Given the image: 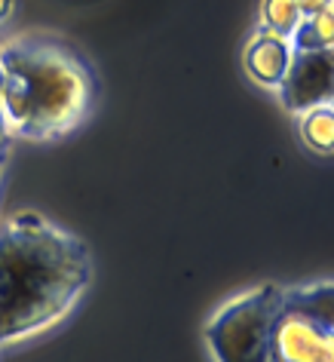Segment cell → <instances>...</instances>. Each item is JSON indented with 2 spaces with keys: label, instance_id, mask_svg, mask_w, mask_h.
Segmentation results:
<instances>
[{
  "label": "cell",
  "instance_id": "obj_1",
  "mask_svg": "<svg viewBox=\"0 0 334 362\" xmlns=\"http://www.w3.org/2000/svg\"><path fill=\"white\" fill-rule=\"evenodd\" d=\"M93 283L86 240L22 209L0 221V344L59 325Z\"/></svg>",
  "mask_w": 334,
  "mask_h": 362
},
{
  "label": "cell",
  "instance_id": "obj_2",
  "mask_svg": "<svg viewBox=\"0 0 334 362\" xmlns=\"http://www.w3.org/2000/svg\"><path fill=\"white\" fill-rule=\"evenodd\" d=\"M0 71L10 139H65L93 117L98 105L93 62L59 34L31 31L0 43Z\"/></svg>",
  "mask_w": 334,
  "mask_h": 362
},
{
  "label": "cell",
  "instance_id": "obj_3",
  "mask_svg": "<svg viewBox=\"0 0 334 362\" xmlns=\"http://www.w3.org/2000/svg\"><path fill=\"white\" fill-rule=\"evenodd\" d=\"M285 288L261 283L230 298L205 322L203 338L215 362H279L273 350V325Z\"/></svg>",
  "mask_w": 334,
  "mask_h": 362
},
{
  "label": "cell",
  "instance_id": "obj_4",
  "mask_svg": "<svg viewBox=\"0 0 334 362\" xmlns=\"http://www.w3.org/2000/svg\"><path fill=\"white\" fill-rule=\"evenodd\" d=\"M279 102L285 111L304 114L316 105L334 102V49H294L282 83Z\"/></svg>",
  "mask_w": 334,
  "mask_h": 362
},
{
  "label": "cell",
  "instance_id": "obj_5",
  "mask_svg": "<svg viewBox=\"0 0 334 362\" xmlns=\"http://www.w3.org/2000/svg\"><path fill=\"white\" fill-rule=\"evenodd\" d=\"M273 350L279 362H334V329L288 304L282 295L273 325Z\"/></svg>",
  "mask_w": 334,
  "mask_h": 362
},
{
  "label": "cell",
  "instance_id": "obj_6",
  "mask_svg": "<svg viewBox=\"0 0 334 362\" xmlns=\"http://www.w3.org/2000/svg\"><path fill=\"white\" fill-rule=\"evenodd\" d=\"M292 56H294L292 40H285V37H279V34H270V31L261 28L255 37L246 43L242 62H246V74L255 80L258 86L279 89L288 65H292Z\"/></svg>",
  "mask_w": 334,
  "mask_h": 362
},
{
  "label": "cell",
  "instance_id": "obj_7",
  "mask_svg": "<svg viewBox=\"0 0 334 362\" xmlns=\"http://www.w3.org/2000/svg\"><path fill=\"white\" fill-rule=\"evenodd\" d=\"M297 129L304 144L319 157H334V105H316L297 114Z\"/></svg>",
  "mask_w": 334,
  "mask_h": 362
},
{
  "label": "cell",
  "instance_id": "obj_8",
  "mask_svg": "<svg viewBox=\"0 0 334 362\" xmlns=\"http://www.w3.org/2000/svg\"><path fill=\"white\" fill-rule=\"evenodd\" d=\"M294 49H334V4L322 13L304 16L292 34Z\"/></svg>",
  "mask_w": 334,
  "mask_h": 362
},
{
  "label": "cell",
  "instance_id": "obj_9",
  "mask_svg": "<svg viewBox=\"0 0 334 362\" xmlns=\"http://www.w3.org/2000/svg\"><path fill=\"white\" fill-rule=\"evenodd\" d=\"M297 25H301L297 0H261V28L264 31L292 40Z\"/></svg>",
  "mask_w": 334,
  "mask_h": 362
},
{
  "label": "cell",
  "instance_id": "obj_10",
  "mask_svg": "<svg viewBox=\"0 0 334 362\" xmlns=\"http://www.w3.org/2000/svg\"><path fill=\"white\" fill-rule=\"evenodd\" d=\"M334 0H297V10H301V19L304 16H313V13H322L328 10Z\"/></svg>",
  "mask_w": 334,
  "mask_h": 362
},
{
  "label": "cell",
  "instance_id": "obj_11",
  "mask_svg": "<svg viewBox=\"0 0 334 362\" xmlns=\"http://www.w3.org/2000/svg\"><path fill=\"white\" fill-rule=\"evenodd\" d=\"M13 13H16V0H0V25L10 22Z\"/></svg>",
  "mask_w": 334,
  "mask_h": 362
},
{
  "label": "cell",
  "instance_id": "obj_12",
  "mask_svg": "<svg viewBox=\"0 0 334 362\" xmlns=\"http://www.w3.org/2000/svg\"><path fill=\"white\" fill-rule=\"evenodd\" d=\"M6 141H10V129L4 120V105H0V153H6Z\"/></svg>",
  "mask_w": 334,
  "mask_h": 362
},
{
  "label": "cell",
  "instance_id": "obj_13",
  "mask_svg": "<svg viewBox=\"0 0 334 362\" xmlns=\"http://www.w3.org/2000/svg\"><path fill=\"white\" fill-rule=\"evenodd\" d=\"M0 105H4V71H0Z\"/></svg>",
  "mask_w": 334,
  "mask_h": 362
},
{
  "label": "cell",
  "instance_id": "obj_14",
  "mask_svg": "<svg viewBox=\"0 0 334 362\" xmlns=\"http://www.w3.org/2000/svg\"><path fill=\"white\" fill-rule=\"evenodd\" d=\"M4 166H6V153H0V175H4Z\"/></svg>",
  "mask_w": 334,
  "mask_h": 362
},
{
  "label": "cell",
  "instance_id": "obj_15",
  "mask_svg": "<svg viewBox=\"0 0 334 362\" xmlns=\"http://www.w3.org/2000/svg\"><path fill=\"white\" fill-rule=\"evenodd\" d=\"M331 105H334V102H331Z\"/></svg>",
  "mask_w": 334,
  "mask_h": 362
}]
</instances>
